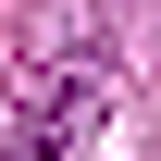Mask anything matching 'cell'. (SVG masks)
Wrapping results in <instances>:
<instances>
[{
  "mask_svg": "<svg viewBox=\"0 0 161 161\" xmlns=\"http://www.w3.org/2000/svg\"><path fill=\"white\" fill-rule=\"evenodd\" d=\"M87 112H99V62H87V50H62L50 75H25L13 124H0V161H75Z\"/></svg>",
  "mask_w": 161,
  "mask_h": 161,
  "instance_id": "obj_1",
  "label": "cell"
}]
</instances>
